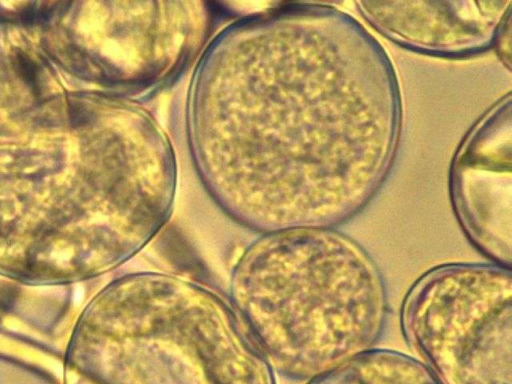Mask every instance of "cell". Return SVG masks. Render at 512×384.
Here are the masks:
<instances>
[{
	"mask_svg": "<svg viewBox=\"0 0 512 384\" xmlns=\"http://www.w3.org/2000/svg\"><path fill=\"white\" fill-rule=\"evenodd\" d=\"M451 192L471 244L492 264L511 269L510 166L493 157L476 158L454 170Z\"/></svg>",
	"mask_w": 512,
	"mask_h": 384,
	"instance_id": "obj_5",
	"label": "cell"
},
{
	"mask_svg": "<svg viewBox=\"0 0 512 384\" xmlns=\"http://www.w3.org/2000/svg\"><path fill=\"white\" fill-rule=\"evenodd\" d=\"M229 300L272 369L295 380L374 349L389 313L375 260L330 228L264 233L236 262Z\"/></svg>",
	"mask_w": 512,
	"mask_h": 384,
	"instance_id": "obj_1",
	"label": "cell"
},
{
	"mask_svg": "<svg viewBox=\"0 0 512 384\" xmlns=\"http://www.w3.org/2000/svg\"><path fill=\"white\" fill-rule=\"evenodd\" d=\"M92 328L94 384H276L230 300L179 276L120 278Z\"/></svg>",
	"mask_w": 512,
	"mask_h": 384,
	"instance_id": "obj_2",
	"label": "cell"
},
{
	"mask_svg": "<svg viewBox=\"0 0 512 384\" xmlns=\"http://www.w3.org/2000/svg\"><path fill=\"white\" fill-rule=\"evenodd\" d=\"M308 384H440L419 360L392 350L371 349Z\"/></svg>",
	"mask_w": 512,
	"mask_h": 384,
	"instance_id": "obj_6",
	"label": "cell"
},
{
	"mask_svg": "<svg viewBox=\"0 0 512 384\" xmlns=\"http://www.w3.org/2000/svg\"><path fill=\"white\" fill-rule=\"evenodd\" d=\"M400 326L440 384H511V269L449 263L428 270L406 294Z\"/></svg>",
	"mask_w": 512,
	"mask_h": 384,
	"instance_id": "obj_3",
	"label": "cell"
},
{
	"mask_svg": "<svg viewBox=\"0 0 512 384\" xmlns=\"http://www.w3.org/2000/svg\"><path fill=\"white\" fill-rule=\"evenodd\" d=\"M483 2H366L368 17L392 37L414 46L457 52L484 45L495 30L501 7Z\"/></svg>",
	"mask_w": 512,
	"mask_h": 384,
	"instance_id": "obj_4",
	"label": "cell"
}]
</instances>
